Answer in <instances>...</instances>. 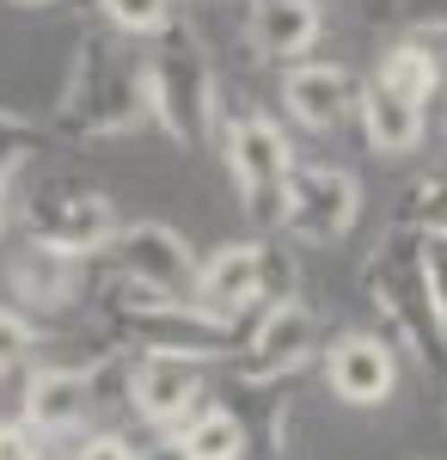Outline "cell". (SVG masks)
Masks as SVG:
<instances>
[{"label": "cell", "instance_id": "obj_1", "mask_svg": "<svg viewBox=\"0 0 447 460\" xmlns=\"http://www.w3.org/2000/svg\"><path fill=\"white\" fill-rule=\"evenodd\" d=\"M141 74H147V117L178 147H203L221 136V117H227L221 80H215V62L190 25H172L166 37H153V49L141 56Z\"/></svg>", "mask_w": 447, "mask_h": 460}, {"label": "cell", "instance_id": "obj_2", "mask_svg": "<svg viewBox=\"0 0 447 460\" xmlns=\"http://www.w3.org/2000/svg\"><path fill=\"white\" fill-rule=\"evenodd\" d=\"M62 117L74 136H129L147 117V74L136 56H117L99 37L74 43L68 80H62Z\"/></svg>", "mask_w": 447, "mask_h": 460}, {"label": "cell", "instance_id": "obj_3", "mask_svg": "<svg viewBox=\"0 0 447 460\" xmlns=\"http://www.w3.org/2000/svg\"><path fill=\"white\" fill-rule=\"evenodd\" d=\"M368 301L386 319V338L405 344V350L423 362V368H442L447 362V319L429 295V277H423V252H416V234H386V246L374 252L368 264Z\"/></svg>", "mask_w": 447, "mask_h": 460}, {"label": "cell", "instance_id": "obj_4", "mask_svg": "<svg viewBox=\"0 0 447 460\" xmlns=\"http://www.w3.org/2000/svg\"><path fill=\"white\" fill-rule=\"evenodd\" d=\"M221 160L233 178V197L251 227H282V203H288V178H294V142L282 136V123L264 111H233L221 117Z\"/></svg>", "mask_w": 447, "mask_h": 460}, {"label": "cell", "instance_id": "obj_5", "mask_svg": "<svg viewBox=\"0 0 447 460\" xmlns=\"http://www.w3.org/2000/svg\"><path fill=\"white\" fill-rule=\"evenodd\" d=\"M117 332L141 356H184V362H215L240 344L233 319H215L197 301H166V295H141L117 283Z\"/></svg>", "mask_w": 447, "mask_h": 460}, {"label": "cell", "instance_id": "obj_6", "mask_svg": "<svg viewBox=\"0 0 447 460\" xmlns=\"http://www.w3.org/2000/svg\"><path fill=\"white\" fill-rule=\"evenodd\" d=\"M25 234H31V246H49V252H68V258H99L110 252V240L123 234L117 227V209H110V197L104 190H86V184H68V178H56V184H37L31 203H25Z\"/></svg>", "mask_w": 447, "mask_h": 460}, {"label": "cell", "instance_id": "obj_7", "mask_svg": "<svg viewBox=\"0 0 447 460\" xmlns=\"http://www.w3.org/2000/svg\"><path fill=\"white\" fill-rule=\"evenodd\" d=\"M319 350V314H312L301 295L288 301H270L258 325L245 332V350L233 362V381L240 387H282L288 375L307 368V356Z\"/></svg>", "mask_w": 447, "mask_h": 460}, {"label": "cell", "instance_id": "obj_8", "mask_svg": "<svg viewBox=\"0 0 447 460\" xmlns=\"http://www.w3.org/2000/svg\"><path fill=\"white\" fill-rule=\"evenodd\" d=\"M362 215V184L344 166H294L288 203H282V234L301 246H337Z\"/></svg>", "mask_w": 447, "mask_h": 460}, {"label": "cell", "instance_id": "obj_9", "mask_svg": "<svg viewBox=\"0 0 447 460\" xmlns=\"http://www.w3.org/2000/svg\"><path fill=\"white\" fill-rule=\"evenodd\" d=\"M110 264L117 283L141 288V295H166V301H190L197 295V252L184 246V234L166 221H136L110 240Z\"/></svg>", "mask_w": 447, "mask_h": 460}, {"label": "cell", "instance_id": "obj_10", "mask_svg": "<svg viewBox=\"0 0 447 460\" xmlns=\"http://www.w3.org/2000/svg\"><path fill=\"white\" fill-rule=\"evenodd\" d=\"M270 295V246L264 240H227L197 264V307H208L215 319L240 325L258 301Z\"/></svg>", "mask_w": 447, "mask_h": 460}, {"label": "cell", "instance_id": "obj_11", "mask_svg": "<svg viewBox=\"0 0 447 460\" xmlns=\"http://www.w3.org/2000/svg\"><path fill=\"white\" fill-rule=\"evenodd\" d=\"M104 368H37L25 381V405H19V424L31 436H74L86 429V418L104 405Z\"/></svg>", "mask_w": 447, "mask_h": 460}, {"label": "cell", "instance_id": "obj_12", "mask_svg": "<svg viewBox=\"0 0 447 460\" xmlns=\"http://www.w3.org/2000/svg\"><path fill=\"white\" fill-rule=\"evenodd\" d=\"M208 399V362H184V356H136L129 368V405L147 424L184 429Z\"/></svg>", "mask_w": 447, "mask_h": 460}, {"label": "cell", "instance_id": "obj_13", "mask_svg": "<svg viewBox=\"0 0 447 460\" xmlns=\"http://www.w3.org/2000/svg\"><path fill=\"white\" fill-rule=\"evenodd\" d=\"M325 387L337 393L344 405H355V411L386 405L392 387H399L392 338H380V332H344V338H331V350H325Z\"/></svg>", "mask_w": 447, "mask_h": 460}, {"label": "cell", "instance_id": "obj_14", "mask_svg": "<svg viewBox=\"0 0 447 460\" xmlns=\"http://www.w3.org/2000/svg\"><path fill=\"white\" fill-rule=\"evenodd\" d=\"M282 105L301 129L331 136L362 111V86L344 62H294V68H282Z\"/></svg>", "mask_w": 447, "mask_h": 460}, {"label": "cell", "instance_id": "obj_15", "mask_svg": "<svg viewBox=\"0 0 447 460\" xmlns=\"http://www.w3.org/2000/svg\"><path fill=\"white\" fill-rule=\"evenodd\" d=\"M6 288L19 301V314L37 307V314H68L86 295V258H68V252L49 246H25L13 264H6Z\"/></svg>", "mask_w": 447, "mask_h": 460}, {"label": "cell", "instance_id": "obj_16", "mask_svg": "<svg viewBox=\"0 0 447 460\" xmlns=\"http://www.w3.org/2000/svg\"><path fill=\"white\" fill-rule=\"evenodd\" d=\"M325 31V6L319 0H251L245 6V43L264 62H301Z\"/></svg>", "mask_w": 447, "mask_h": 460}, {"label": "cell", "instance_id": "obj_17", "mask_svg": "<svg viewBox=\"0 0 447 460\" xmlns=\"http://www.w3.org/2000/svg\"><path fill=\"white\" fill-rule=\"evenodd\" d=\"M362 129H368V147L374 154H416L423 136H429V111L411 105V99H399V93H386V86H362Z\"/></svg>", "mask_w": 447, "mask_h": 460}, {"label": "cell", "instance_id": "obj_18", "mask_svg": "<svg viewBox=\"0 0 447 460\" xmlns=\"http://www.w3.org/2000/svg\"><path fill=\"white\" fill-rule=\"evenodd\" d=\"M442 49L429 43V37H405V43H392L386 56H380V74H374V86H386V93H399V99H411V105H435L442 99Z\"/></svg>", "mask_w": 447, "mask_h": 460}, {"label": "cell", "instance_id": "obj_19", "mask_svg": "<svg viewBox=\"0 0 447 460\" xmlns=\"http://www.w3.org/2000/svg\"><path fill=\"white\" fill-rule=\"evenodd\" d=\"M178 442L190 448V460H245L251 448V424L233 405H203L190 424L178 429Z\"/></svg>", "mask_w": 447, "mask_h": 460}, {"label": "cell", "instance_id": "obj_20", "mask_svg": "<svg viewBox=\"0 0 447 460\" xmlns=\"http://www.w3.org/2000/svg\"><path fill=\"white\" fill-rule=\"evenodd\" d=\"M99 13L110 31L136 37V43H153L178 25V0H99Z\"/></svg>", "mask_w": 447, "mask_h": 460}, {"label": "cell", "instance_id": "obj_21", "mask_svg": "<svg viewBox=\"0 0 447 460\" xmlns=\"http://www.w3.org/2000/svg\"><path fill=\"white\" fill-rule=\"evenodd\" d=\"M392 227H399V234H447V166H435L429 178H416Z\"/></svg>", "mask_w": 447, "mask_h": 460}, {"label": "cell", "instance_id": "obj_22", "mask_svg": "<svg viewBox=\"0 0 447 460\" xmlns=\"http://www.w3.org/2000/svg\"><path fill=\"white\" fill-rule=\"evenodd\" d=\"M37 154V129L25 117H13V111H0V197H6V184L31 166Z\"/></svg>", "mask_w": 447, "mask_h": 460}, {"label": "cell", "instance_id": "obj_23", "mask_svg": "<svg viewBox=\"0 0 447 460\" xmlns=\"http://www.w3.org/2000/svg\"><path fill=\"white\" fill-rule=\"evenodd\" d=\"M31 356H37V325H31V314H19V307H0V375L25 368Z\"/></svg>", "mask_w": 447, "mask_h": 460}, {"label": "cell", "instance_id": "obj_24", "mask_svg": "<svg viewBox=\"0 0 447 460\" xmlns=\"http://www.w3.org/2000/svg\"><path fill=\"white\" fill-rule=\"evenodd\" d=\"M416 252H423V277H429V295L447 319V234H416Z\"/></svg>", "mask_w": 447, "mask_h": 460}, {"label": "cell", "instance_id": "obj_25", "mask_svg": "<svg viewBox=\"0 0 447 460\" xmlns=\"http://www.w3.org/2000/svg\"><path fill=\"white\" fill-rule=\"evenodd\" d=\"M74 460H136V442L117 436V429H99V436L80 442V455H74Z\"/></svg>", "mask_w": 447, "mask_h": 460}, {"label": "cell", "instance_id": "obj_26", "mask_svg": "<svg viewBox=\"0 0 447 460\" xmlns=\"http://www.w3.org/2000/svg\"><path fill=\"white\" fill-rule=\"evenodd\" d=\"M0 460H43V436L25 424H0Z\"/></svg>", "mask_w": 447, "mask_h": 460}, {"label": "cell", "instance_id": "obj_27", "mask_svg": "<svg viewBox=\"0 0 447 460\" xmlns=\"http://www.w3.org/2000/svg\"><path fill=\"white\" fill-rule=\"evenodd\" d=\"M416 19V37H447V0H405Z\"/></svg>", "mask_w": 447, "mask_h": 460}, {"label": "cell", "instance_id": "obj_28", "mask_svg": "<svg viewBox=\"0 0 447 460\" xmlns=\"http://www.w3.org/2000/svg\"><path fill=\"white\" fill-rule=\"evenodd\" d=\"M136 460H190V448H184L178 436H160V442H147Z\"/></svg>", "mask_w": 447, "mask_h": 460}, {"label": "cell", "instance_id": "obj_29", "mask_svg": "<svg viewBox=\"0 0 447 460\" xmlns=\"http://www.w3.org/2000/svg\"><path fill=\"white\" fill-rule=\"evenodd\" d=\"M13 6H56V0H13Z\"/></svg>", "mask_w": 447, "mask_h": 460}, {"label": "cell", "instance_id": "obj_30", "mask_svg": "<svg viewBox=\"0 0 447 460\" xmlns=\"http://www.w3.org/2000/svg\"><path fill=\"white\" fill-rule=\"evenodd\" d=\"M0 203H6V197H0Z\"/></svg>", "mask_w": 447, "mask_h": 460}, {"label": "cell", "instance_id": "obj_31", "mask_svg": "<svg viewBox=\"0 0 447 460\" xmlns=\"http://www.w3.org/2000/svg\"><path fill=\"white\" fill-rule=\"evenodd\" d=\"M245 6H251V0H245Z\"/></svg>", "mask_w": 447, "mask_h": 460}]
</instances>
